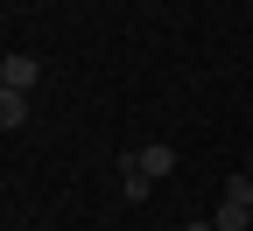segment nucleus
<instances>
[{"label": "nucleus", "instance_id": "f257e3e1", "mask_svg": "<svg viewBox=\"0 0 253 231\" xmlns=\"http://www.w3.org/2000/svg\"><path fill=\"white\" fill-rule=\"evenodd\" d=\"M211 224L218 231H253V175H232L225 182V203H218Z\"/></svg>", "mask_w": 253, "mask_h": 231}, {"label": "nucleus", "instance_id": "f03ea898", "mask_svg": "<svg viewBox=\"0 0 253 231\" xmlns=\"http://www.w3.org/2000/svg\"><path fill=\"white\" fill-rule=\"evenodd\" d=\"M36 77H42V63L28 56V49H14V56H0V84H7V91H36Z\"/></svg>", "mask_w": 253, "mask_h": 231}, {"label": "nucleus", "instance_id": "7ed1b4c3", "mask_svg": "<svg viewBox=\"0 0 253 231\" xmlns=\"http://www.w3.org/2000/svg\"><path fill=\"white\" fill-rule=\"evenodd\" d=\"M134 168L141 175H169L176 168V147H162V140H155V147H134Z\"/></svg>", "mask_w": 253, "mask_h": 231}, {"label": "nucleus", "instance_id": "20e7f679", "mask_svg": "<svg viewBox=\"0 0 253 231\" xmlns=\"http://www.w3.org/2000/svg\"><path fill=\"white\" fill-rule=\"evenodd\" d=\"M0 126H7V133L28 126V91H7V84H0Z\"/></svg>", "mask_w": 253, "mask_h": 231}, {"label": "nucleus", "instance_id": "39448f33", "mask_svg": "<svg viewBox=\"0 0 253 231\" xmlns=\"http://www.w3.org/2000/svg\"><path fill=\"white\" fill-rule=\"evenodd\" d=\"M120 175H126V196H134V203H141V196H148V175L134 168V154H120Z\"/></svg>", "mask_w": 253, "mask_h": 231}, {"label": "nucleus", "instance_id": "423d86ee", "mask_svg": "<svg viewBox=\"0 0 253 231\" xmlns=\"http://www.w3.org/2000/svg\"><path fill=\"white\" fill-rule=\"evenodd\" d=\"M183 231H218V224H183Z\"/></svg>", "mask_w": 253, "mask_h": 231}]
</instances>
